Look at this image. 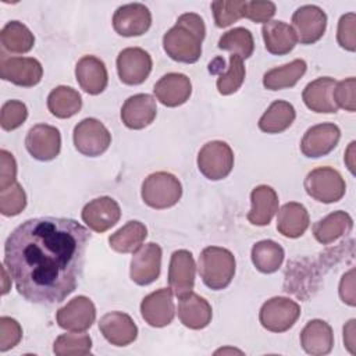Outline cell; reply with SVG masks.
<instances>
[{
  "mask_svg": "<svg viewBox=\"0 0 356 356\" xmlns=\"http://www.w3.org/2000/svg\"><path fill=\"white\" fill-rule=\"evenodd\" d=\"M89 238L72 218L39 217L18 225L4 245V266L18 293L38 305L63 302L78 285Z\"/></svg>",
  "mask_w": 356,
  "mask_h": 356,
  "instance_id": "cell-1",
  "label": "cell"
},
{
  "mask_svg": "<svg viewBox=\"0 0 356 356\" xmlns=\"http://www.w3.org/2000/svg\"><path fill=\"white\" fill-rule=\"evenodd\" d=\"M305 189L307 195L317 202L335 203L345 195L346 184L337 170L331 167H318L306 175Z\"/></svg>",
  "mask_w": 356,
  "mask_h": 356,
  "instance_id": "cell-5",
  "label": "cell"
},
{
  "mask_svg": "<svg viewBox=\"0 0 356 356\" xmlns=\"http://www.w3.org/2000/svg\"><path fill=\"white\" fill-rule=\"evenodd\" d=\"M252 209L248 213V220L253 225H268L274 214L278 211L277 192L268 185H259L250 193Z\"/></svg>",
  "mask_w": 356,
  "mask_h": 356,
  "instance_id": "cell-26",
  "label": "cell"
},
{
  "mask_svg": "<svg viewBox=\"0 0 356 356\" xmlns=\"http://www.w3.org/2000/svg\"><path fill=\"white\" fill-rule=\"evenodd\" d=\"M1 273H3V284H4V285H3V295H4V293H7V292H8V288H10V286H8V285H7V281H8V277H7V271H6V266H4V267H3V268H1Z\"/></svg>",
  "mask_w": 356,
  "mask_h": 356,
  "instance_id": "cell-51",
  "label": "cell"
},
{
  "mask_svg": "<svg viewBox=\"0 0 356 356\" xmlns=\"http://www.w3.org/2000/svg\"><path fill=\"white\" fill-rule=\"evenodd\" d=\"M25 146L33 159L40 161L53 160L58 156L61 147L60 131L47 124H38L29 129Z\"/></svg>",
  "mask_w": 356,
  "mask_h": 356,
  "instance_id": "cell-15",
  "label": "cell"
},
{
  "mask_svg": "<svg viewBox=\"0 0 356 356\" xmlns=\"http://www.w3.org/2000/svg\"><path fill=\"white\" fill-rule=\"evenodd\" d=\"M339 296L343 303L349 306L356 305L355 298V270L350 268L346 274L342 275V280L339 282Z\"/></svg>",
  "mask_w": 356,
  "mask_h": 356,
  "instance_id": "cell-48",
  "label": "cell"
},
{
  "mask_svg": "<svg viewBox=\"0 0 356 356\" xmlns=\"http://www.w3.org/2000/svg\"><path fill=\"white\" fill-rule=\"evenodd\" d=\"M195 260L189 250L181 249L171 254L168 267V285L177 298H185L193 291L195 285Z\"/></svg>",
  "mask_w": 356,
  "mask_h": 356,
  "instance_id": "cell-11",
  "label": "cell"
},
{
  "mask_svg": "<svg viewBox=\"0 0 356 356\" xmlns=\"http://www.w3.org/2000/svg\"><path fill=\"white\" fill-rule=\"evenodd\" d=\"M121 217L118 203L108 196L90 200L82 209L83 222L95 232H104L114 227Z\"/></svg>",
  "mask_w": 356,
  "mask_h": 356,
  "instance_id": "cell-19",
  "label": "cell"
},
{
  "mask_svg": "<svg viewBox=\"0 0 356 356\" xmlns=\"http://www.w3.org/2000/svg\"><path fill=\"white\" fill-rule=\"evenodd\" d=\"M341 131L335 124L323 122L309 128L300 142V150L306 157H321L335 149Z\"/></svg>",
  "mask_w": 356,
  "mask_h": 356,
  "instance_id": "cell-18",
  "label": "cell"
},
{
  "mask_svg": "<svg viewBox=\"0 0 356 356\" xmlns=\"http://www.w3.org/2000/svg\"><path fill=\"white\" fill-rule=\"evenodd\" d=\"M352 227L353 221L350 216L345 211L338 210L318 220L313 225V235L320 243L328 245L338 238L348 235L352 231Z\"/></svg>",
  "mask_w": 356,
  "mask_h": 356,
  "instance_id": "cell-30",
  "label": "cell"
},
{
  "mask_svg": "<svg viewBox=\"0 0 356 356\" xmlns=\"http://www.w3.org/2000/svg\"><path fill=\"white\" fill-rule=\"evenodd\" d=\"M117 71L124 83L139 85L152 71V57L140 47H127L117 57Z\"/></svg>",
  "mask_w": 356,
  "mask_h": 356,
  "instance_id": "cell-13",
  "label": "cell"
},
{
  "mask_svg": "<svg viewBox=\"0 0 356 356\" xmlns=\"http://www.w3.org/2000/svg\"><path fill=\"white\" fill-rule=\"evenodd\" d=\"M296 113L291 103L275 100L259 120V128L267 134H280L289 128L295 121Z\"/></svg>",
  "mask_w": 356,
  "mask_h": 356,
  "instance_id": "cell-32",
  "label": "cell"
},
{
  "mask_svg": "<svg viewBox=\"0 0 356 356\" xmlns=\"http://www.w3.org/2000/svg\"><path fill=\"white\" fill-rule=\"evenodd\" d=\"M284 260V249L274 241L264 239L253 245L252 248V261L254 267L264 273L271 274L277 271Z\"/></svg>",
  "mask_w": 356,
  "mask_h": 356,
  "instance_id": "cell-36",
  "label": "cell"
},
{
  "mask_svg": "<svg viewBox=\"0 0 356 356\" xmlns=\"http://www.w3.org/2000/svg\"><path fill=\"white\" fill-rule=\"evenodd\" d=\"M334 102L337 107L353 113L356 110V79L353 76L337 82L334 89Z\"/></svg>",
  "mask_w": 356,
  "mask_h": 356,
  "instance_id": "cell-43",
  "label": "cell"
},
{
  "mask_svg": "<svg viewBox=\"0 0 356 356\" xmlns=\"http://www.w3.org/2000/svg\"><path fill=\"white\" fill-rule=\"evenodd\" d=\"M327 28L325 13L313 4L299 7L292 15V29L298 40L303 44H312L320 40Z\"/></svg>",
  "mask_w": 356,
  "mask_h": 356,
  "instance_id": "cell-9",
  "label": "cell"
},
{
  "mask_svg": "<svg viewBox=\"0 0 356 356\" xmlns=\"http://www.w3.org/2000/svg\"><path fill=\"white\" fill-rule=\"evenodd\" d=\"M49 111L57 118H70L82 107L81 95L70 86H57L47 96Z\"/></svg>",
  "mask_w": 356,
  "mask_h": 356,
  "instance_id": "cell-33",
  "label": "cell"
},
{
  "mask_svg": "<svg viewBox=\"0 0 356 356\" xmlns=\"http://www.w3.org/2000/svg\"><path fill=\"white\" fill-rule=\"evenodd\" d=\"M309 227V213L306 207L296 202L285 203L277 217V229L286 238H299Z\"/></svg>",
  "mask_w": 356,
  "mask_h": 356,
  "instance_id": "cell-29",
  "label": "cell"
},
{
  "mask_svg": "<svg viewBox=\"0 0 356 356\" xmlns=\"http://www.w3.org/2000/svg\"><path fill=\"white\" fill-rule=\"evenodd\" d=\"M140 314L152 327L161 328L168 325L175 314L172 291L170 288H161L145 296L140 303Z\"/></svg>",
  "mask_w": 356,
  "mask_h": 356,
  "instance_id": "cell-17",
  "label": "cell"
},
{
  "mask_svg": "<svg viewBox=\"0 0 356 356\" xmlns=\"http://www.w3.org/2000/svg\"><path fill=\"white\" fill-rule=\"evenodd\" d=\"M264 46L271 54H288L296 44L298 38L291 25L282 21H268L261 28Z\"/></svg>",
  "mask_w": 356,
  "mask_h": 356,
  "instance_id": "cell-28",
  "label": "cell"
},
{
  "mask_svg": "<svg viewBox=\"0 0 356 356\" xmlns=\"http://www.w3.org/2000/svg\"><path fill=\"white\" fill-rule=\"evenodd\" d=\"M28 117L26 106L19 100H8L3 104L0 113V124L4 131H13L22 125Z\"/></svg>",
  "mask_w": 356,
  "mask_h": 356,
  "instance_id": "cell-42",
  "label": "cell"
},
{
  "mask_svg": "<svg viewBox=\"0 0 356 356\" xmlns=\"http://www.w3.org/2000/svg\"><path fill=\"white\" fill-rule=\"evenodd\" d=\"M243 0H217L211 3L216 25L220 28L229 26L243 17Z\"/></svg>",
  "mask_w": 356,
  "mask_h": 356,
  "instance_id": "cell-40",
  "label": "cell"
},
{
  "mask_svg": "<svg viewBox=\"0 0 356 356\" xmlns=\"http://www.w3.org/2000/svg\"><path fill=\"white\" fill-rule=\"evenodd\" d=\"M275 14V4L266 0H250L245 1L243 17L253 22H268Z\"/></svg>",
  "mask_w": 356,
  "mask_h": 356,
  "instance_id": "cell-46",
  "label": "cell"
},
{
  "mask_svg": "<svg viewBox=\"0 0 356 356\" xmlns=\"http://www.w3.org/2000/svg\"><path fill=\"white\" fill-rule=\"evenodd\" d=\"M157 107L153 96L138 93L125 100L121 108V120L131 129H142L153 122Z\"/></svg>",
  "mask_w": 356,
  "mask_h": 356,
  "instance_id": "cell-21",
  "label": "cell"
},
{
  "mask_svg": "<svg viewBox=\"0 0 356 356\" xmlns=\"http://www.w3.org/2000/svg\"><path fill=\"white\" fill-rule=\"evenodd\" d=\"M300 316V307L296 302L275 296L268 299L260 309V323L271 332H284L289 330Z\"/></svg>",
  "mask_w": 356,
  "mask_h": 356,
  "instance_id": "cell-8",
  "label": "cell"
},
{
  "mask_svg": "<svg viewBox=\"0 0 356 356\" xmlns=\"http://www.w3.org/2000/svg\"><path fill=\"white\" fill-rule=\"evenodd\" d=\"M199 274L206 286L214 291L227 288L235 274V257L224 248H204L199 256Z\"/></svg>",
  "mask_w": 356,
  "mask_h": 356,
  "instance_id": "cell-3",
  "label": "cell"
},
{
  "mask_svg": "<svg viewBox=\"0 0 356 356\" xmlns=\"http://www.w3.org/2000/svg\"><path fill=\"white\" fill-rule=\"evenodd\" d=\"M161 268V248L157 243L149 242L138 248L131 260L129 275L138 285H149L160 275Z\"/></svg>",
  "mask_w": 356,
  "mask_h": 356,
  "instance_id": "cell-10",
  "label": "cell"
},
{
  "mask_svg": "<svg viewBox=\"0 0 356 356\" xmlns=\"http://www.w3.org/2000/svg\"><path fill=\"white\" fill-rule=\"evenodd\" d=\"M218 47L222 50H228L232 54L239 56L241 58H249L254 50L252 32L241 26L234 28L220 38Z\"/></svg>",
  "mask_w": 356,
  "mask_h": 356,
  "instance_id": "cell-37",
  "label": "cell"
},
{
  "mask_svg": "<svg viewBox=\"0 0 356 356\" xmlns=\"http://www.w3.org/2000/svg\"><path fill=\"white\" fill-rule=\"evenodd\" d=\"M300 345L309 355L330 353L334 346L332 328L323 320H310L300 332Z\"/></svg>",
  "mask_w": 356,
  "mask_h": 356,
  "instance_id": "cell-25",
  "label": "cell"
},
{
  "mask_svg": "<svg viewBox=\"0 0 356 356\" xmlns=\"http://www.w3.org/2000/svg\"><path fill=\"white\" fill-rule=\"evenodd\" d=\"M355 150V142H350L349 147H348V152H346V156H345V163L348 164V168L350 170V172L355 171V163H353V152Z\"/></svg>",
  "mask_w": 356,
  "mask_h": 356,
  "instance_id": "cell-50",
  "label": "cell"
},
{
  "mask_svg": "<svg viewBox=\"0 0 356 356\" xmlns=\"http://www.w3.org/2000/svg\"><path fill=\"white\" fill-rule=\"evenodd\" d=\"M337 40L341 47L349 51L356 50V15L355 13H348L339 18Z\"/></svg>",
  "mask_w": 356,
  "mask_h": 356,
  "instance_id": "cell-44",
  "label": "cell"
},
{
  "mask_svg": "<svg viewBox=\"0 0 356 356\" xmlns=\"http://www.w3.org/2000/svg\"><path fill=\"white\" fill-rule=\"evenodd\" d=\"M206 26L200 15L186 13L163 36V47L172 60L192 64L200 58Z\"/></svg>",
  "mask_w": 356,
  "mask_h": 356,
  "instance_id": "cell-2",
  "label": "cell"
},
{
  "mask_svg": "<svg viewBox=\"0 0 356 356\" xmlns=\"http://www.w3.org/2000/svg\"><path fill=\"white\" fill-rule=\"evenodd\" d=\"M103 337L115 346H127L138 337V327L134 320L122 312L106 313L99 321Z\"/></svg>",
  "mask_w": 356,
  "mask_h": 356,
  "instance_id": "cell-20",
  "label": "cell"
},
{
  "mask_svg": "<svg viewBox=\"0 0 356 356\" xmlns=\"http://www.w3.org/2000/svg\"><path fill=\"white\" fill-rule=\"evenodd\" d=\"M355 323H356V320L352 318L343 327V342H345V346L348 348V350L352 355L356 353V349H355Z\"/></svg>",
  "mask_w": 356,
  "mask_h": 356,
  "instance_id": "cell-49",
  "label": "cell"
},
{
  "mask_svg": "<svg viewBox=\"0 0 356 356\" xmlns=\"http://www.w3.org/2000/svg\"><path fill=\"white\" fill-rule=\"evenodd\" d=\"M146 236L147 229L145 224L140 221H128L108 238V243L115 252L129 253L140 248Z\"/></svg>",
  "mask_w": 356,
  "mask_h": 356,
  "instance_id": "cell-34",
  "label": "cell"
},
{
  "mask_svg": "<svg viewBox=\"0 0 356 356\" xmlns=\"http://www.w3.org/2000/svg\"><path fill=\"white\" fill-rule=\"evenodd\" d=\"M111 143L108 129L96 118H85L74 128L75 149L89 157L104 153Z\"/></svg>",
  "mask_w": 356,
  "mask_h": 356,
  "instance_id": "cell-7",
  "label": "cell"
},
{
  "mask_svg": "<svg viewBox=\"0 0 356 356\" xmlns=\"http://www.w3.org/2000/svg\"><path fill=\"white\" fill-rule=\"evenodd\" d=\"M92 339L88 334H63L53 345L57 356H83L90 353Z\"/></svg>",
  "mask_w": 356,
  "mask_h": 356,
  "instance_id": "cell-38",
  "label": "cell"
},
{
  "mask_svg": "<svg viewBox=\"0 0 356 356\" xmlns=\"http://www.w3.org/2000/svg\"><path fill=\"white\" fill-rule=\"evenodd\" d=\"M153 90L161 104L167 107H177L189 99L192 93V83L186 75L170 72L157 81Z\"/></svg>",
  "mask_w": 356,
  "mask_h": 356,
  "instance_id": "cell-22",
  "label": "cell"
},
{
  "mask_svg": "<svg viewBox=\"0 0 356 356\" xmlns=\"http://www.w3.org/2000/svg\"><path fill=\"white\" fill-rule=\"evenodd\" d=\"M96 318V307L86 296H76L57 310L56 320L64 330L83 332L92 327Z\"/></svg>",
  "mask_w": 356,
  "mask_h": 356,
  "instance_id": "cell-12",
  "label": "cell"
},
{
  "mask_svg": "<svg viewBox=\"0 0 356 356\" xmlns=\"http://www.w3.org/2000/svg\"><path fill=\"white\" fill-rule=\"evenodd\" d=\"M152 25V14L149 8L140 3L121 6L113 15L114 31L121 36H140Z\"/></svg>",
  "mask_w": 356,
  "mask_h": 356,
  "instance_id": "cell-16",
  "label": "cell"
},
{
  "mask_svg": "<svg viewBox=\"0 0 356 356\" xmlns=\"http://www.w3.org/2000/svg\"><path fill=\"white\" fill-rule=\"evenodd\" d=\"M182 186L178 178L170 172L150 174L142 184V199L153 209H167L178 203Z\"/></svg>",
  "mask_w": 356,
  "mask_h": 356,
  "instance_id": "cell-4",
  "label": "cell"
},
{
  "mask_svg": "<svg viewBox=\"0 0 356 356\" xmlns=\"http://www.w3.org/2000/svg\"><path fill=\"white\" fill-rule=\"evenodd\" d=\"M25 206L26 195L18 182L0 191V211L3 216H17L25 209Z\"/></svg>",
  "mask_w": 356,
  "mask_h": 356,
  "instance_id": "cell-41",
  "label": "cell"
},
{
  "mask_svg": "<svg viewBox=\"0 0 356 356\" xmlns=\"http://www.w3.org/2000/svg\"><path fill=\"white\" fill-rule=\"evenodd\" d=\"M234 167V153L228 143L211 140L206 143L197 154L199 171L211 181L225 178Z\"/></svg>",
  "mask_w": 356,
  "mask_h": 356,
  "instance_id": "cell-6",
  "label": "cell"
},
{
  "mask_svg": "<svg viewBox=\"0 0 356 356\" xmlns=\"http://www.w3.org/2000/svg\"><path fill=\"white\" fill-rule=\"evenodd\" d=\"M22 338V328L19 323L11 317L0 318V350L6 352L15 345Z\"/></svg>",
  "mask_w": 356,
  "mask_h": 356,
  "instance_id": "cell-45",
  "label": "cell"
},
{
  "mask_svg": "<svg viewBox=\"0 0 356 356\" xmlns=\"http://www.w3.org/2000/svg\"><path fill=\"white\" fill-rule=\"evenodd\" d=\"M211 314L213 312L209 302L193 292L179 300L178 317L181 323L191 330H202L207 327L211 321Z\"/></svg>",
  "mask_w": 356,
  "mask_h": 356,
  "instance_id": "cell-27",
  "label": "cell"
},
{
  "mask_svg": "<svg viewBox=\"0 0 356 356\" xmlns=\"http://www.w3.org/2000/svg\"><path fill=\"white\" fill-rule=\"evenodd\" d=\"M306 68H307V65H306L305 60L296 58L285 65L275 67V68H271L270 71H267L263 76V85H264V88H267L270 90L292 88L305 75Z\"/></svg>",
  "mask_w": 356,
  "mask_h": 356,
  "instance_id": "cell-31",
  "label": "cell"
},
{
  "mask_svg": "<svg viewBox=\"0 0 356 356\" xmlns=\"http://www.w3.org/2000/svg\"><path fill=\"white\" fill-rule=\"evenodd\" d=\"M243 58H241L236 54H232L229 57V65L227 72L220 74L217 79V89L221 95H231L235 93L245 79V67H243Z\"/></svg>",
  "mask_w": 356,
  "mask_h": 356,
  "instance_id": "cell-39",
  "label": "cell"
},
{
  "mask_svg": "<svg viewBox=\"0 0 356 356\" xmlns=\"http://www.w3.org/2000/svg\"><path fill=\"white\" fill-rule=\"evenodd\" d=\"M17 163L11 153L0 150V191L15 184Z\"/></svg>",
  "mask_w": 356,
  "mask_h": 356,
  "instance_id": "cell-47",
  "label": "cell"
},
{
  "mask_svg": "<svg viewBox=\"0 0 356 356\" xmlns=\"http://www.w3.org/2000/svg\"><path fill=\"white\" fill-rule=\"evenodd\" d=\"M337 81L330 76H321L306 85L302 97L307 108L316 113H337L338 107L334 102V89Z\"/></svg>",
  "mask_w": 356,
  "mask_h": 356,
  "instance_id": "cell-24",
  "label": "cell"
},
{
  "mask_svg": "<svg viewBox=\"0 0 356 356\" xmlns=\"http://www.w3.org/2000/svg\"><path fill=\"white\" fill-rule=\"evenodd\" d=\"M0 42L1 46L17 54L28 53L35 43L33 33L19 21H10L7 22L1 32H0Z\"/></svg>",
  "mask_w": 356,
  "mask_h": 356,
  "instance_id": "cell-35",
  "label": "cell"
},
{
  "mask_svg": "<svg viewBox=\"0 0 356 356\" xmlns=\"http://www.w3.org/2000/svg\"><path fill=\"white\" fill-rule=\"evenodd\" d=\"M75 76L79 86L89 95L102 93L108 81L104 63L95 56H83L76 63Z\"/></svg>",
  "mask_w": 356,
  "mask_h": 356,
  "instance_id": "cell-23",
  "label": "cell"
},
{
  "mask_svg": "<svg viewBox=\"0 0 356 356\" xmlns=\"http://www.w3.org/2000/svg\"><path fill=\"white\" fill-rule=\"evenodd\" d=\"M43 68L32 57H1L0 76L14 85L31 88L40 82Z\"/></svg>",
  "mask_w": 356,
  "mask_h": 356,
  "instance_id": "cell-14",
  "label": "cell"
}]
</instances>
